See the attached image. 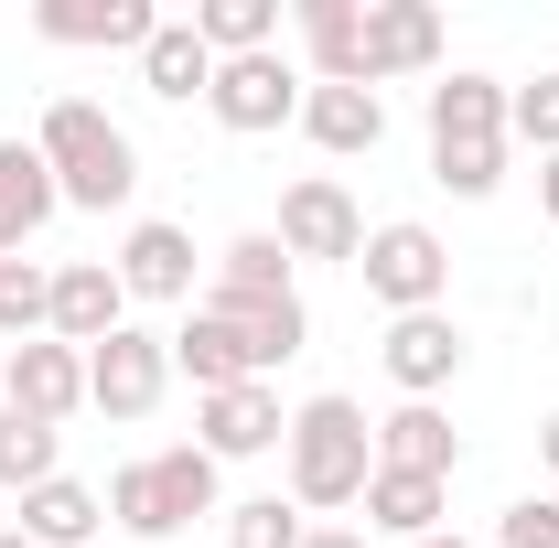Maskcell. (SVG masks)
<instances>
[{
    "instance_id": "obj_1",
    "label": "cell",
    "mask_w": 559,
    "mask_h": 548,
    "mask_svg": "<svg viewBox=\"0 0 559 548\" xmlns=\"http://www.w3.org/2000/svg\"><path fill=\"white\" fill-rule=\"evenodd\" d=\"M33 151L55 162V194L86 205V215H119L140 194V151H130V130H119L97 97H55L44 130H33Z\"/></svg>"
},
{
    "instance_id": "obj_2",
    "label": "cell",
    "mask_w": 559,
    "mask_h": 548,
    "mask_svg": "<svg viewBox=\"0 0 559 548\" xmlns=\"http://www.w3.org/2000/svg\"><path fill=\"white\" fill-rule=\"evenodd\" d=\"M290 505H366V474H377V419L355 398H301L290 409Z\"/></svg>"
},
{
    "instance_id": "obj_3",
    "label": "cell",
    "mask_w": 559,
    "mask_h": 548,
    "mask_svg": "<svg viewBox=\"0 0 559 548\" xmlns=\"http://www.w3.org/2000/svg\"><path fill=\"white\" fill-rule=\"evenodd\" d=\"M355 270H366V290H377L388 323H399V312H441V290H452V248H441L419 215H399V226H377V237L355 248Z\"/></svg>"
},
{
    "instance_id": "obj_4",
    "label": "cell",
    "mask_w": 559,
    "mask_h": 548,
    "mask_svg": "<svg viewBox=\"0 0 559 548\" xmlns=\"http://www.w3.org/2000/svg\"><path fill=\"white\" fill-rule=\"evenodd\" d=\"M162 388H173V334L119 323V334L86 355V409H108V419H151V409H162Z\"/></svg>"
},
{
    "instance_id": "obj_5",
    "label": "cell",
    "mask_w": 559,
    "mask_h": 548,
    "mask_svg": "<svg viewBox=\"0 0 559 548\" xmlns=\"http://www.w3.org/2000/svg\"><path fill=\"white\" fill-rule=\"evenodd\" d=\"M205 108H215L237 140L290 130V119H301V75H290V55H280V44H270V55H226V65H215V86H205Z\"/></svg>"
},
{
    "instance_id": "obj_6",
    "label": "cell",
    "mask_w": 559,
    "mask_h": 548,
    "mask_svg": "<svg viewBox=\"0 0 559 548\" xmlns=\"http://www.w3.org/2000/svg\"><path fill=\"white\" fill-rule=\"evenodd\" d=\"M0 409H22V419H44V430H66L75 409H86V355L55 334H33V344H11V366H0Z\"/></svg>"
},
{
    "instance_id": "obj_7",
    "label": "cell",
    "mask_w": 559,
    "mask_h": 548,
    "mask_svg": "<svg viewBox=\"0 0 559 548\" xmlns=\"http://www.w3.org/2000/svg\"><path fill=\"white\" fill-rule=\"evenodd\" d=\"M290 259H355L366 248V215H355V194L334 183V172H301L290 194H280V226H270Z\"/></svg>"
},
{
    "instance_id": "obj_8",
    "label": "cell",
    "mask_w": 559,
    "mask_h": 548,
    "mask_svg": "<svg viewBox=\"0 0 559 548\" xmlns=\"http://www.w3.org/2000/svg\"><path fill=\"white\" fill-rule=\"evenodd\" d=\"M377 355H388L399 398H441V388L463 377V355H474V344H463V323H452V312H399Z\"/></svg>"
},
{
    "instance_id": "obj_9",
    "label": "cell",
    "mask_w": 559,
    "mask_h": 548,
    "mask_svg": "<svg viewBox=\"0 0 559 548\" xmlns=\"http://www.w3.org/2000/svg\"><path fill=\"white\" fill-rule=\"evenodd\" d=\"M194 430H205L215 463H248V452H280V441H290V409H280L270 377H259V388H215V398H194Z\"/></svg>"
},
{
    "instance_id": "obj_10",
    "label": "cell",
    "mask_w": 559,
    "mask_h": 548,
    "mask_svg": "<svg viewBox=\"0 0 559 548\" xmlns=\"http://www.w3.org/2000/svg\"><path fill=\"white\" fill-rule=\"evenodd\" d=\"M108 270H119L130 301H194V237H183L173 215H140L130 237H119V259H108Z\"/></svg>"
},
{
    "instance_id": "obj_11",
    "label": "cell",
    "mask_w": 559,
    "mask_h": 548,
    "mask_svg": "<svg viewBox=\"0 0 559 548\" xmlns=\"http://www.w3.org/2000/svg\"><path fill=\"white\" fill-rule=\"evenodd\" d=\"M119 323H130V290H119V270H108V259H66V270H55V344L97 355Z\"/></svg>"
},
{
    "instance_id": "obj_12",
    "label": "cell",
    "mask_w": 559,
    "mask_h": 548,
    "mask_svg": "<svg viewBox=\"0 0 559 548\" xmlns=\"http://www.w3.org/2000/svg\"><path fill=\"white\" fill-rule=\"evenodd\" d=\"M173 366L194 377V398H215V388H259V377H270V366H259V344H248V323H226V312H183Z\"/></svg>"
},
{
    "instance_id": "obj_13",
    "label": "cell",
    "mask_w": 559,
    "mask_h": 548,
    "mask_svg": "<svg viewBox=\"0 0 559 548\" xmlns=\"http://www.w3.org/2000/svg\"><path fill=\"white\" fill-rule=\"evenodd\" d=\"M441 65V11L430 0H366V86Z\"/></svg>"
},
{
    "instance_id": "obj_14",
    "label": "cell",
    "mask_w": 559,
    "mask_h": 548,
    "mask_svg": "<svg viewBox=\"0 0 559 548\" xmlns=\"http://www.w3.org/2000/svg\"><path fill=\"white\" fill-rule=\"evenodd\" d=\"M259 301H290V248H280L270 226H248V237H226V248H215L205 312H259Z\"/></svg>"
},
{
    "instance_id": "obj_15",
    "label": "cell",
    "mask_w": 559,
    "mask_h": 548,
    "mask_svg": "<svg viewBox=\"0 0 559 548\" xmlns=\"http://www.w3.org/2000/svg\"><path fill=\"white\" fill-rule=\"evenodd\" d=\"M55 162L33 151V140H0V259H22L44 226H55Z\"/></svg>"
},
{
    "instance_id": "obj_16",
    "label": "cell",
    "mask_w": 559,
    "mask_h": 548,
    "mask_svg": "<svg viewBox=\"0 0 559 548\" xmlns=\"http://www.w3.org/2000/svg\"><path fill=\"white\" fill-rule=\"evenodd\" d=\"M33 33H44V44H108V55H140V44L162 33V11H151V0H44Z\"/></svg>"
},
{
    "instance_id": "obj_17",
    "label": "cell",
    "mask_w": 559,
    "mask_h": 548,
    "mask_svg": "<svg viewBox=\"0 0 559 548\" xmlns=\"http://www.w3.org/2000/svg\"><path fill=\"white\" fill-rule=\"evenodd\" d=\"M377 463H388V474H430V484H452L463 441H452V419L430 409V398H399V409L377 419Z\"/></svg>"
},
{
    "instance_id": "obj_18",
    "label": "cell",
    "mask_w": 559,
    "mask_h": 548,
    "mask_svg": "<svg viewBox=\"0 0 559 548\" xmlns=\"http://www.w3.org/2000/svg\"><path fill=\"white\" fill-rule=\"evenodd\" d=\"M301 130L323 140L334 162H355V151L388 140V97H377V86H301Z\"/></svg>"
},
{
    "instance_id": "obj_19",
    "label": "cell",
    "mask_w": 559,
    "mask_h": 548,
    "mask_svg": "<svg viewBox=\"0 0 559 548\" xmlns=\"http://www.w3.org/2000/svg\"><path fill=\"white\" fill-rule=\"evenodd\" d=\"M312 86H366V0H301Z\"/></svg>"
},
{
    "instance_id": "obj_20",
    "label": "cell",
    "mask_w": 559,
    "mask_h": 548,
    "mask_svg": "<svg viewBox=\"0 0 559 548\" xmlns=\"http://www.w3.org/2000/svg\"><path fill=\"white\" fill-rule=\"evenodd\" d=\"M474 140H506V86L495 75H441L430 86V151H474Z\"/></svg>"
},
{
    "instance_id": "obj_21",
    "label": "cell",
    "mask_w": 559,
    "mask_h": 548,
    "mask_svg": "<svg viewBox=\"0 0 559 548\" xmlns=\"http://www.w3.org/2000/svg\"><path fill=\"white\" fill-rule=\"evenodd\" d=\"M97 527H108V495H86V484H66V474L22 495V548H86Z\"/></svg>"
},
{
    "instance_id": "obj_22",
    "label": "cell",
    "mask_w": 559,
    "mask_h": 548,
    "mask_svg": "<svg viewBox=\"0 0 559 548\" xmlns=\"http://www.w3.org/2000/svg\"><path fill=\"white\" fill-rule=\"evenodd\" d=\"M140 86H151V97H173V108H183V97H205V86H215L205 33H194V22H162V33L140 44Z\"/></svg>"
},
{
    "instance_id": "obj_23",
    "label": "cell",
    "mask_w": 559,
    "mask_h": 548,
    "mask_svg": "<svg viewBox=\"0 0 559 548\" xmlns=\"http://www.w3.org/2000/svg\"><path fill=\"white\" fill-rule=\"evenodd\" d=\"M441 495L452 484H430V474H366V527H388V538H441Z\"/></svg>"
},
{
    "instance_id": "obj_24",
    "label": "cell",
    "mask_w": 559,
    "mask_h": 548,
    "mask_svg": "<svg viewBox=\"0 0 559 548\" xmlns=\"http://www.w3.org/2000/svg\"><path fill=\"white\" fill-rule=\"evenodd\" d=\"M194 33H205V55H270L280 44V0H194Z\"/></svg>"
},
{
    "instance_id": "obj_25",
    "label": "cell",
    "mask_w": 559,
    "mask_h": 548,
    "mask_svg": "<svg viewBox=\"0 0 559 548\" xmlns=\"http://www.w3.org/2000/svg\"><path fill=\"white\" fill-rule=\"evenodd\" d=\"M151 484H162V516H173V527L215 516V452H205V441H173V452H151Z\"/></svg>"
},
{
    "instance_id": "obj_26",
    "label": "cell",
    "mask_w": 559,
    "mask_h": 548,
    "mask_svg": "<svg viewBox=\"0 0 559 548\" xmlns=\"http://www.w3.org/2000/svg\"><path fill=\"white\" fill-rule=\"evenodd\" d=\"M0 334L11 344L55 334V270L44 259H0Z\"/></svg>"
},
{
    "instance_id": "obj_27",
    "label": "cell",
    "mask_w": 559,
    "mask_h": 548,
    "mask_svg": "<svg viewBox=\"0 0 559 548\" xmlns=\"http://www.w3.org/2000/svg\"><path fill=\"white\" fill-rule=\"evenodd\" d=\"M55 452H66V430H44V419L0 409V484H11V495H33V484H55Z\"/></svg>"
},
{
    "instance_id": "obj_28",
    "label": "cell",
    "mask_w": 559,
    "mask_h": 548,
    "mask_svg": "<svg viewBox=\"0 0 559 548\" xmlns=\"http://www.w3.org/2000/svg\"><path fill=\"white\" fill-rule=\"evenodd\" d=\"M301 505H280V495H248V505H226V548H301Z\"/></svg>"
},
{
    "instance_id": "obj_29",
    "label": "cell",
    "mask_w": 559,
    "mask_h": 548,
    "mask_svg": "<svg viewBox=\"0 0 559 548\" xmlns=\"http://www.w3.org/2000/svg\"><path fill=\"white\" fill-rule=\"evenodd\" d=\"M108 516H119L130 538H173V516H162V484H151V463H119V474H108Z\"/></svg>"
},
{
    "instance_id": "obj_30",
    "label": "cell",
    "mask_w": 559,
    "mask_h": 548,
    "mask_svg": "<svg viewBox=\"0 0 559 548\" xmlns=\"http://www.w3.org/2000/svg\"><path fill=\"white\" fill-rule=\"evenodd\" d=\"M430 172H441V194L485 205L495 183H506V140H474V151H430Z\"/></svg>"
},
{
    "instance_id": "obj_31",
    "label": "cell",
    "mask_w": 559,
    "mask_h": 548,
    "mask_svg": "<svg viewBox=\"0 0 559 548\" xmlns=\"http://www.w3.org/2000/svg\"><path fill=\"white\" fill-rule=\"evenodd\" d=\"M506 130L549 162V151H559V75H538V86H506Z\"/></svg>"
},
{
    "instance_id": "obj_32",
    "label": "cell",
    "mask_w": 559,
    "mask_h": 548,
    "mask_svg": "<svg viewBox=\"0 0 559 548\" xmlns=\"http://www.w3.org/2000/svg\"><path fill=\"white\" fill-rule=\"evenodd\" d=\"M495 548H559V495H516L495 516Z\"/></svg>"
},
{
    "instance_id": "obj_33",
    "label": "cell",
    "mask_w": 559,
    "mask_h": 548,
    "mask_svg": "<svg viewBox=\"0 0 559 548\" xmlns=\"http://www.w3.org/2000/svg\"><path fill=\"white\" fill-rule=\"evenodd\" d=\"M538 205H549V226H559V151L538 162Z\"/></svg>"
},
{
    "instance_id": "obj_34",
    "label": "cell",
    "mask_w": 559,
    "mask_h": 548,
    "mask_svg": "<svg viewBox=\"0 0 559 548\" xmlns=\"http://www.w3.org/2000/svg\"><path fill=\"white\" fill-rule=\"evenodd\" d=\"M538 463H549V474H559V409L538 419Z\"/></svg>"
},
{
    "instance_id": "obj_35",
    "label": "cell",
    "mask_w": 559,
    "mask_h": 548,
    "mask_svg": "<svg viewBox=\"0 0 559 548\" xmlns=\"http://www.w3.org/2000/svg\"><path fill=\"white\" fill-rule=\"evenodd\" d=\"M301 548H366V538H355V527H312Z\"/></svg>"
},
{
    "instance_id": "obj_36",
    "label": "cell",
    "mask_w": 559,
    "mask_h": 548,
    "mask_svg": "<svg viewBox=\"0 0 559 548\" xmlns=\"http://www.w3.org/2000/svg\"><path fill=\"white\" fill-rule=\"evenodd\" d=\"M409 548H474V538H409Z\"/></svg>"
},
{
    "instance_id": "obj_37",
    "label": "cell",
    "mask_w": 559,
    "mask_h": 548,
    "mask_svg": "<svg viewBox=\"0 0 559 548\" xmlns=\"http://www.w3.org/2000/svg\"><path fill=\"white\" fill-rule=\"evenodd\" d=\"M0 548H22V538H0Z\"/></svg>"
}]
</instances>
